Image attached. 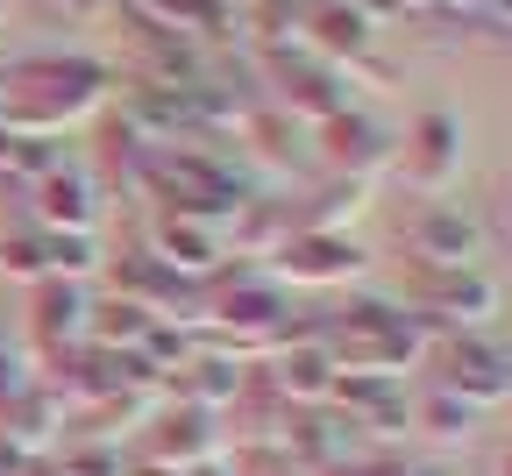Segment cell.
<instances>
[{
  "label": "cell",
  "mask_w": 512,
  "mask_h": 476,
  "mask_svg": "<svg viewBox=\"0 0 512 476\" xmlns=\"http://www.w3.org/2000/svg\"><path fill=\"white\" fill-rule=\"evenodd\" d=\"M413 320L434 327V334H470V327H491L498 320V278L484 263H463V270H420L413 278Z\"/></svg>",
  "instance_id": "obj_5"
},
{
  "label": "cell",
  "mask_w": 512,
  "mask_h": 476,
  "mask_svg": "<svg viewBox=\"0 0 512 476\" xmlns=\"http://www.w3.org/2000/svg\"><path fill=\"white\" fill-rule=\"evenodd\" d=\"M363 15H441V0H363Z\"/></svg>",
  "instance_id": "obj_23"
},
{
  "label": "cell",
  "mask_w": 512,
  "mask_h": 476,
  "mask_svg": "<svg viewBox=\"0 0 512 476\" xmlns=\"http://www.w3.org/2000/svg\"><path fill=\"white\" fill-rule=\"evenodd\" d=\"M57 143L50 135H22V128H0V178H15V185H36L43 171H57Z\"/></svg>",
  "instance_id": "obj_19"
},
{
  "label": "cell",
  "mask_w": 512,
  "mask_h": 476,
  "mask_svg": "<svg viewBox=\"0 0 512 476\" xmlns=\"http://www.w3.org/2000/svg\"><path fill=\"white\" fill-rule=\"evenodd\" d=\"M370 15H363V0H320V8L299 22V43L313 50V57H328V64H342V72H349V64L356 57H370Z\"/></svg>",
  "instance_id": "obj_13"
},
{
  "label": "cell",
  "mask_w": 512,
  "mask_h": 476,
  "mask_svg": "<svg viewBox=\"0 0 512 476\" xmlns=\"http://www.w3.org/2000/svg\"><path fill=\"white\" fill-rule=\"evenodd\" d=\"M370 476H456L448 462H370Z\"/></svg>",
  "instance_id": "obj_24"
},
{
  "label": "cell",
  "mask_w": 512,
  "mask_h": 476,
  "mask_svg": "<svg viewBox=\"0 0 512 476\" xmlns=\"http://www.w3.org/2000/svg\"><path fill=\"white\" fill-rule=\"evenodd\" d=\"M392 157H399V143H392V135H384L363 107H342V114L320 121V164H328V171L370 185L377 171H392Z\"/></svg>",
  "instance_id": "obj_10"
},
{
  "label": "cell",
  "mask_w": 512,
  "mask_h": 476,
  "mask_svg": "<svg viewBox=\"0 0 512 476\" xmlns=\"http://www.w3.org/2000/svg\"><path fill=\"white\" fill-rule=\"evenodd\" d=\"M221 235H235V256H271V249L292 235V214L278 207V199H242Z\"/></svg>",
  "instance_id": "obj_18"
},
{
  "label": "cell",
  "mask_w": 512,
  "mask_h": 476,
  "mask_svg": "<svg viewBox=\"0 0 512 476\" xmlns=\"http://www.w3.org/2000/svg\"><path fill=\"white\" fill-rule=\"evenodd\" d=\"M271 384V398L278 405H292V413H313V405H328L335 398V356H328V342L320 334H292V342H278V356H271V370H256Z\"/></svg>",
  "instance_id": "obj_8"
},
{
  "label": "cell",
  "mask_w": 512,
  "mask_h": 476,
  "mask_svg": "<svg viewBox=\"0 0 512 476\" xmlns=\"http://www.w3.org/2000/svg\"><path fill=\"white\" fill-rule=\"evenodd\" d=\"M427 363H434V384L470 398L477 413L491 405H512V349L498 342L491 327H470V334H434L427 342Z\"/></svg>",
  "instance_id": "obj_3"
},
{
  "label": "cell",
  "mask_w": 512,
  "mask_h": 476,
  "mask_svg": "<svg viewBox=\"0 0 512 476\" xmlns=\"http://www.w3.org/2000/svg\"><path fill=\"white\" fill-rule=\"evenodd\" d=\"M498 228H505V235H512V185H505V192H498Z\"/></svg>",
  "instance_id": "obj_26"
},
{
  "label": "cell",
  "mask_w": 512,
  "mask_h": 476,
  "mask_svg": "<svg viewBox=\"0 0 512 476\" xmlns=\"http://www.w3.org/2000/svg\"><path fill=\"white\" fill-rule=\"evenodd\" d=\"M221 448V434H214V413H200V405H178V413H164L157 420V434H150V462L157 469H192V462H207Z\"/></svg>",
  "instance_id": "obj_16"
},
{
  "label": "cell",
  "mask_w": 512,
  "mask_h": 476,
  "mask_svg": "<svg viewBox=\"0 0 512 476\" xmlns=\"http://www.w3.org/2000/svg\"><path fill=\"white\" fill-rule=\"evenodd\" d=\"M491 476H512V441H505V448L491 455Z\"/></svg>",
  "instance_id": "obj_27"
},
{
  "label": "cell",
  "mask_w": 512,
  "mask_h": 476,
  "mask_svg": "<svg viewBox=\"0 0 512 476\" xmlns=\"http://www.w3.org/2000/svg\"><path fill=\"white\" fill-rule=\"evenodd\" d=\"M484 413L470 398H456V391H441V384H427L420 391V405H413V427H427V434H470Z\"/></svg>",
  "instance_id": "obj_20"
},
{
  "label": "cell",
  "mask_w": 512,
  "mask_h": 476,
  "mask_svg": "<svg viewBox=\"0 0 512 476\" xmlns=\"http://www.w3.org/2000/svg\"><path fill=\"white\" fill-rule=\"evenodd\" d=\"M29 384H36V377H29V370H22V363H15L8 349H0V405H15V398H22Z\"/></svg>",
  "instance_id": "obj_22"
},
{
  "label": "cell",
  "mask_w": 512,
  "mask_h": 476,
  "mask_svg": "<svg viewBox=\"0 0 512 476\" xmlns=\"http://www.w3.org/2000/svg\"><path fill=\"white\" fill-rule=\"evenodd\" d=\"M406 249L420 256V270H463L484 256V221L448 207V199H427V207L406 221Z\"/></svg>",
  "instance_id": "obj_9"
},
{
  "label": "cell",
  "mask_w": 512,
  "mask_h": 476,
  "mask_svg": "<svg viewBox=\"0 0 512 476\" xmlns=\"http://www.w3.org/2000/svg\"><path fill=\"white\" fill-rule=\"evenodd\" d=\"M370 207V185L363 178H328V185H320V192H306L299 199V207H292V199H285V214H292V228H342L349 235V221Z\"/></svg>",
  "instance_id": "obj_17"
},
{
  "label": "cell",
  "mask_w": 512,
  "mask_h": 476,
  "mask_svg": "<svg viewBox=\"0 0 512 476\" xmlns=\"http://www.w3.org/2000/svg\"><path fill=\"white\" fill-rule=\"evenodd\" d=\"M221 292L200 306V327L214 334L221 349H278L292 342V292L271 278L264 263H249V270H214Z\"/></svg>",
  "instance_id": "obj_2"
},
{
  "label": "cell",
  "mask_w": 512,
  "mask_h": 476,
  "mask_svg": "<svg viewBox=\"0 0 512 476\" xmlns=\"http://www.w3.org/2000/svg\"><path fill=\"white\" fill-rule=\"evenodd\" d=\"M264 270H271L285 292L292 285H356L363 270H370V249L356 235H342V228H292L264 256Z\"/></svg>",
  "instance_id": "obj_6"
},
{
  "label": "cell",
  "mask_w": 512,
  "mask_h": 476,
  "mask_svg": "<svg viewBox=\"0 0 512 476\" xmlns=\"http://www.w3.org/2000/svg\"><path fill=\"white\" fill-rule=\"evenodd\" d=\"M392 164L406 171V185H413L420 199H441L448 185L463 178V164H470L463 114H448V107H420V114H413V128L399 135V157H392Z\"/></svg>",
  "instance_id": "obj_4"
},
{
  "label": "cell",
  "mask_w": 512,
  "mask_h": 476,
  "mask_svg": "<svg viewBox=\"0 0 512 476\" xmlns=\"http://www.w3.org/2000/svg\"><path fill=\"white\" fill-rule=\"evenodd\" d=\"M107 93V64L100 57H15L0 64V128L22 135H64L86 121Z\"/></svg>",
  "instance_id": "obj_1"
},
{
  "label": "cell",
  "mask_w": 512,
  "mask_h": 476,
  "mask_svg": "<svg viewBox=\"0 0 512 476\" xmlns=\"http://www.w3.org/2000/svg\"><path fill=\"white\" fill-rule=\"evenodd\" d=\"M150 256L171 270V278H214L221 256H228V235L221 221H200V214H157L150 221Z\"/></svg>",
  "instance_id": "obj_12"
},
{
  "label": "cell",
  "mask_w": 512,
  "mask_h": 476,
  "mask_svg": "<svg viewBox=\"0 0 512 476\" xmlns=\"http://www.w3.org/2000/svg\"><path fill=\"white\" fill-rule=\"evenodd\" d=\"M29 228L43 235H100V185L86 171H43L29 185Z\"/></svg>",
  "instance_id": "obj_11"
},
{
  "label": "cell",
  "mask_w": 512,
  "mask_h": 476,
  "mask_svg": "<svg viewBox=\"0 0 512 476\" xmlns=\"http://www.w3.org/2000/svg\"><path fill=\"white\" fill-rule=\"evenodd\" d=\"M441 15H470V22H491V0H441Z\"/></svg>",
  "instance_id": "obj_25"
},
{
  "label": "cell",
  "mask_w": 512,
  "mask_h": 476,
  "mask_svg": "<svg viewBox=\"0 0 512 476\" xmlns=\"http://www.w3.org/2000/svg\"><path fill=\"white\" fill-rule=\"evenodd\" d=\"M29 292H36V342L64 363V349H79L86 327H93V299H86L79 278H43Z\"/></svg>",
  "instance_id": "obj_15"
},
{
  "label": "cell",
  "mask_w": 512,
  "mask_h": 476,
  "mask_svg": "<svg viewBox=\"0 0 512 476\" xmlns=\"http://www.w3.org/2000/svg\"><path fill=\"white\" fill-rule=\"evenodd\" d=\"M271 72H278L285 114H306L313 128L349 107V72H342V64H328V57H313V50H285V43H278V50H271Z\"/></svg>",
  "instance_id": "obj_7"
},
{
  "label": "cell",
  "mask_w": 512,
  "mask_h": 476,
  "mask_svg": "<svg viewBox=\"0 0 512 476\" xmlns=\"http://www.w3.org/2000/svg\"><path fill=\"white\" fill-rule=\"evenodd\" d=\"M0 270H8L15 285H43V278H50V242H43V228L0 235Z\"/></svg>",
  "instance_id": "obj_21"
},
{
  "label": "cell",
  "mask_w": 512,
  "mask_h": 476,
  "mask_svg": "<svg viewBox=\"0 0 512 476\" xmlns=\"http://www.w3.org/2000/svg\"><path fill=\"white\" fill-rule=\"evenodd\" d=\"M171 384H178L185 405H200V413H235V398L249 384V363H242V349H192Z\"/></svg>",
  "instance_id": "obj_14"
}]
</instances>
